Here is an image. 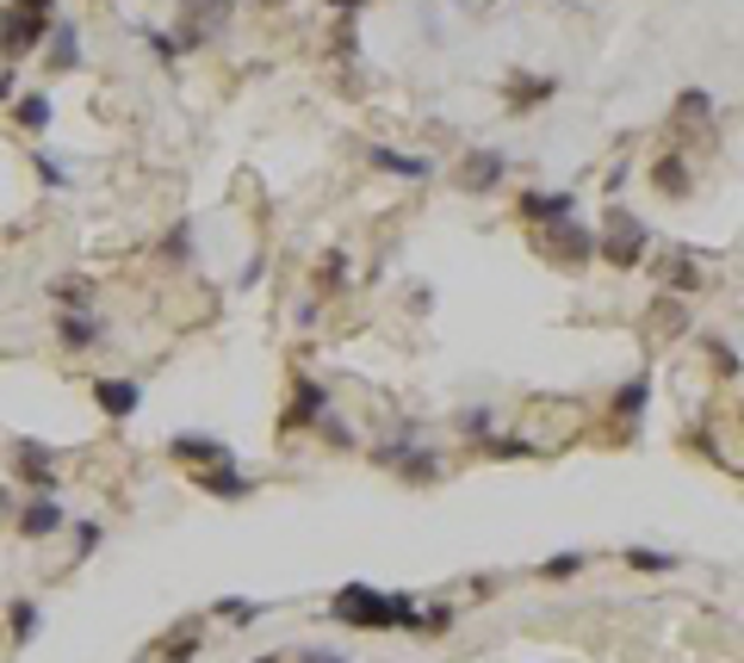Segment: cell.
I'll return each mask as SVG.
<instances>
[{
    "label": "cell",
    "mask_w": 744,
    "mask_h": 663,
    "mask_svg": "<svg viewBox=\"0 0 744 663\" xmlns=\"http://www.w3.org/2000/svg\"><path fill=\"white\" fill-rule=\"evenodd\" d=\"M565 7H577V0H565Z\"/></svg>",
    "instance_id": "7bdbcfd3"
},
{
    "label": "cell",
    "mask_w": 744,
    "mask_h": 663,
    "mask_svg": "<svg viewBox=\"0 0 744 663\" xmlns=\"http://www.w3.org/2000/svg\"><path fill=\"white\" fill-rule=\"evenodd\" d=\"M410 434H416V428H404L397 441L373 446V465H385V472H397V477H410V484H422V477H441V453L416 446Z\"/></svg>",
    "instance_id": "5b68a950"
},
{
    "label": "cell",
    "mask_w": 744,
    "mask_h": 663,
    "mask_svg": "<svg viewBox=\"0 0 744 663\" xmlns=\"http://www.w3.org/2000/svg\"><path fill=\"white\" fill-rule=\"evenodd\" d=\"M317 434L335 446V453H348V446H354V428L342 422V415H317Z\"/></svg>",
    "instance_id": "836d02e7"
},
{
    "label": "cell",
    "mask_w": 744,
    "mask_h": 663,
    "mask_svg": "<svg viewBox=\"0 0 744 663\" xmlns=\"http://www.w3.org/2000/svg\"><path fill=\"white\" fill-rule=\"evenodd\" d=\"M13 534L25 539V546L69 534V508H63V496H25V503L13 508Z\"/></svg>",
    "instance_id": "8992f818"
},
{
    "label": "cell",
    "mask_w": 744,
    "mask_h": 663,
    "mask_svg": "<svg viewBox=\"0 0 744 663\" xmlns=\"http://www.w3.org/2000/svg\"><path fill=\"white\" fill-rule=\"evenodd\" d=\"M651 187L664 192V199H689V192H695V175H689L682 156H658L651 161Z\"/></svg>",
    "instance_id": "d6986e66"
},
{
    "label": "cell",
    "mask_w": 744,
    "mask_h": 663,
    "mask_svg": "<svg viewBox=\"0 0 744 663\" xmlns=\"http://www.w3.org/2000/svg\"><path fill=\"white\" fill-rule=\"evenodd\" d=\"M584 565H589V552H577V546H570V552H553V558H546V565H539V577H553V583H565V577H577Z\"/></svg>",
    "instance_id": "d6a6232c"
},
{
    "label": "cell",
    "mask_w": 744,
    "mask_h": 663,
    "mask_svg": "<svg viewBox=\"0 0 744 663\" xmlns=\"http://www.w3.org/2000/svg\"><path fill=\"white\" fill-rule=\"evenodd\" d=\"M0 99H7V106L19 99V69H0Z\"/></svg>",
    "instance_id": "74e56055"
},
{
    "label": "cell",
    "mask_w": 744,
    "mask_h": 663,
    "mask_svg": "<svg viewBox=\"0 0 744 663\" xmlns=\"http://www.w3.org/2000/svg\"><path fill=\"white\" fill-rule=\"evenodd\" d=\"M38 56H44V75H75L81 69V25L75 19H56Z\"/></svg>",
    "instance_id": "8fae6325"
},
{
    "label": "cell",
    "mask_w": 744,
    "mask_h": 663,
    "mask_svg": "<svg viewBox=\"0 0 744 663\" xmlns=\"http://www.w3.org/2000/svg\"><path fill=\"white\" fill-rule=\"evenodd\" d=\"M130 663H149V657H130Z\"/></svg>",
    "instance_id": "b9f144b4"
},
{
    "label": "cell",
    "mask_w": 744,
    "mask_h": 663,
    "mask_svg": "<svg viewBox=\"0 0 744 663\" xmlns=\"http://www.w3.org/2000/svg\"><path fill=\"white\" fill-rule=\"evenodd\" d=\"M168 459L187 465V472H199V465H237V453L223 441H211V434H168Z\"/></svg>",
    "instance_id": "7c38bea8"
},
{
    "label": "cell",
    "mask_w": 744,
    "mask_h": 663,
    "mask_svg": "<svg viewBox=\"0 0 744 663\" xmlns=\"http://www.w3.org/2000/svg\"><path fill=\"white\" fill-rule=\"evenodd\" d=\"M50 112H56V106H50V94H38V87L25 94V87H19V99L7 106V118H13L25 137H44V130H50Z\"/></svg>",
    "instance_id": "ac0fdd59"
},
{
    "label": "cell",
    "mask_w": 744,
    "mask_h": 663,
    "mask_svg": "<svg viewBox=\"0 0 744 663\" xmlns=\"http://www.w3.org/2000/svg\"><path fill=\"white\" fill-rule=\"evenodd\" d=\"M38 632H44V601H38V596H13V601H7V639H13V645H32Z\"/></svg>",
    "instance_id": "2e32d148"
},
{
    "label": "cell",
    "mask_w": 744,
    "mask_h": 663,
    "mask_svg": "<svg viewBox=\"0 0 744 663\" xmlns=\"http://www.w3.org/2000/svg\"><path fill=\"white\" fill-rule=\"evenodd\" d=\"M56 25V0H7L0 7V69H19L25 56H38Z\"/></svg>",
    "instance_id": "7a4b0ae2"
},
{
    "label": "cell",
    "mask_w": 744,
    "mask_h": 663,
    "mask_svg": "<svg viewBox=\"0 0 744 663\" xmlns=\"http://www.w3.org/2000/svg\"><path fill=\"white\" fill-rule=\"evenodd\" d=\"M261 614H268V608H261V601H249V596H223V601H211V620H223L230 632H249Z\"/></svg>",
    "instance_id": "7402d4cb"
},
{
    "label": "cell",
    "mask_w": 744,
    "mask_h": 663,
    "mask_svg": "<svg viewBox=\"0 0 744 663\" xmlns=\"http://www.w3.org/2000/svg\"><path fill=\"white\" fill-rule=\"evenodd\" d=\"M503 175H509V156H496V149H472V156H465L460 187L465 192H491V187H503Z\"/></svg>",
    "instance_id": "9a60e30c"
},
{
    "label": "cell",
    "mask_w": 744,
    "mask_h": 663,
    "mask_svg": "<svg viewBox=\"0 0 744 663\" xmlns=\"http://www.w3.org/2000/svg\"><path fill=\"white\" fill-rule=\"evenodd\" d=\"M515 218L522 223H565V218H577V192H522Z\"/></svg>",
    "instance_id": "5bb4252c"
},
{
    "label": "cell",
    "mask_w": 744,
    "mask_h": 663,
    "mask_svg": "<svg viewBox=\"0 0 744 663\" xmlns=\"http://www.w3.org/2000/svg\"><path fill=\"white\" fill-rule=\"evenodd\" d=\"M553 94H558V75H534V81L515 75V81H509V106H515V112L539 106V99H553Z\"/></svg>",
    "instance_id": "cb8c5ba5"
},
{
    "label": "cell",
    "mask_w": 744,
    "mask_h": 663,
    "mask_svg": "<svg viewBox=\"0 0 744 663\" xmlns=\"http://www.w3.org/2000/svg\"><path fill=\"white\" fill-rule=\"evenodd\" d=\"M646 410H651V379L639 372V379H627L615 391V415L620 422H646Z\"/></svg>",
    "instance_id": "603a6c76"
},
{
    "label": "cell",
    "mask_w": 744,
    "mask_h": 663,
    "mask_svg": "<svg viewBox=\"0 0 744 663\" xmlns=\"http://www.w3.org/2000/svg\"><path fill=\"white\" fill-rule=\"evenodd\" d=\"M192 490H206V496H218V503H249L261 484L242 477L237 465H199V472H192Z\"/></svg>",
    "instance_id": "4fadbf2b"
},
{
    "label": "cell",
    "mask_w": 744,
    "mask_h": 663,
    "mask_svg": "<svg viewBox=\"0 0 744 663\" xmlns=\"http://www.w3.org/2000/svg\"><path fill=\"white\" fill-rule=\"evenodd\" d=\"M13 477L25 484V496H56V490H63L56 446H44V441H13Z\"/></svg>",
    "instance_id": "277c9868"
},
{
    "label": "cell",
    "mask_w": 744,
    "mask_h": 663,
    "mask_svg": "<svg viewBox=\"0 0 744 663\" xmlns=\"http://www.w3.org/2000/svg\"><path fill=\"white\" fill-rule=\"evenodd\" d=\"M137 38H143L149 50H156V63H161V69H175V63H180V44H175V32H161V25H137Z\"/></svg>",
    "instance_id": "f1b7e54d"
},
{
    "label": "cell",
    "mask_w": 744,
    "mask_h": 663,
    "mask_svg": "<svg viewBox=\"0 0 744 663\" xmlns=\"http://www.w3.org/2000/svg\"><path fill=\"white\" fill-rule=\"evenodd\" d=\"M602 218L608 223H602V236H596V254H602V261H615V267H639V261H646V249H651V230L627 206H608Z\"/></svg>",
    "instance_id": "3957f363"
},
{
    "label": "cell",
    "mask_w": 744,
    "mask_h": 663,
    "mask_svg": "<svg viewBox=\"0 0 744 663\" xmlns=\"http://www.w3.org/2000/svg\"><path fill=\"white\" fill-rule=\"evenodd\" d=\"M317 415H329V391L317 379H292V397H285V415H280V434H298V428H317Z\"/></svg>",
    "instance_id": "30bf717a"
},
{
    "label": "cell",
    "mask_w": 744,
    "mask_h": 663,
    "mask_svg": "<svg viewBox=\"0 0 744 663\" xmlns=\"http://www.w3.org/2000/svg\"><path fill=\"white\" fill-rule=\"evenodd\" d=\"M539 254H553V261H565V267H589V261H596V230H589V223H577V218L546 223Z\"/></svg>",
    "instance_id": "52a82bcc"
},
{
    "label": "cell",
    "mask_w": 744,
    "mask_h": 663,
    "mask_svg": "<svg viewBox=\"0 0 744 663\" xmlns=\"http://www.w3.org/2000/svg\"><path fill=\"white\" fill-rule=\"evenodd\" d=\"M677 285H682V292H695V285H701V273L689 267V261H677Z\"/></svg>",
    "instance_id": "f35d334b"
},
{
    "label": "cell",
    "mask_w": 744,
    "mask_h": 663,
    "mask_svg": "<svg viewBox=\"0 0 744 663\" xmlns=\"http://www.w3.org/2000/svg\"><path fill=\"white\" fill-rule=\"evenodd\" d=\"M304 663H348L342 651H304Z\"/></svg>",
    "instance_id": "ab89813d"
},
{
    "label": "cell",
    "mask_w": 744,
    "mask_h": 663,
    "mask_svg": "<svg viewBox=\"0 0 744 663\" xmlns=\"http://www.w3.org/2000/svg\"><path fill=\"white\" fill-rule=\"evenodd\" d=\"M453 608H447V601H434V608H422V614H416V632H453Z\"/></svg>",
    "instance_id": "e575fe53"
},
{
    "label": "cell",
    "mask_w": 744,
    "mask_h": 663,
    "mask_svg": "<svg viewBox=\"0 0 744 663\" xmlns=\"http://www.w3.org/2000/svg\"><path fill=\"white\" fill-rule=\"evenodd\" d=\"M708 354H713V366H720L726 379H738V372H744V366H738V348H732V341H708Z\"/></svg>",
    "instance_id": "d590c367"
},
{
    "label": "cell",
    "mask_w": 744,
    "mask_h": 663,
    "mask_svg": "<svg viewBox=\"0 0 744 663\" xmlns=\"http://www.w3.org/2000/svg\"><path fill=\"white\" fill-rule=\"evenodd\" d=\"M206 645V620H180V632H168V645H161V663H192Z\"/></svg>",
    "instance_id": "44dd1931"
},
{
    "label": "cell",
    "mask_w": 744,
    "mask_h": 663,
    "mask_svg": "<svg viewBox=\"0 0 744 663\" xmlns=\"http://www.w3.org/2000/svg\"><path fill=\"white\" fill-rule=\"evenodd\" d=\"M249 663H280V657H273V651H268V657H249Z\"/></svg>",
    "instance_id": "60d3db41"
},
{
    "label": "cell",
    "mask_w": 744,
    "mask_h": 663,
    "mask_svg": "<svg viewBox=\"0 0 744 663\" xmlns=\"http://www.w3.org/2000/svg\"><path fill=\"white\" fill-rule=\"evenodd\" d=\"M311 285H317L323 298H335V292L348 285V254H342V249H329V254L317 261V273H311Z\"/></svg>",
    "instance_id": "484cf974"
},
{
    "label": "cell",
    "mask_w": 744,
    "mask_h": 663,
    "mask_svg": "<svg viewBox=\"0 0 744 663\" xmlns=\"http://www.w3.org/2000/svg\"><path fill=\"white\" fill-rule=\"evenodd\" d=\"M453 428H460L465 441H491V428H496V410H484V403H478V410H460V415H453Z\"/></svg>",
    "instance_id": "f546056e"
},
{
    "label": "cell",
    "mask_w": 744,
    "mask_h": 663,
    "mask_svg": "<svg viewBox=\"0 0 744 663\" xmlns=\"http://www.w3.org/2000/svg\"><path fill=\"white\" fill-rule=\"evenodd\" d=\"M620 565H633L639 577H664V570H677L682 558L677 552H658V546H627V552H620Z\"/></svg>",
    "instance_id": "d4e9b609"
},
{
    "label": "cell",
    "mask_w": 744,
    "mask_h": 663,
    "mask_svg": "<svg viewBox=\"0 0 744 663\" xmlns=\"http://www.w3.org/2000/svg\"><path fill=\"white\" fill-rule=\"evenodd\" d=\"M50 298H56V311H94V280L87 273H56Z\"/></svg>",
    "instance_id": "ffe728a7"
},
{
    "label": "cell",
    "mask_w": 744,
    "mask_h": 663,
    "mask_svg": "<svg viewBox=\"0 0 744 663\" xmlns=\"http://www.w3.org/2000/svg\"><path fill=\"white\" fill-rule=\"evenodd\" d=\"M323 614H329L335 627H360V632H416V614H422V608H416L410 596H385V589H373V583H342Z\"/></svg>",
    "instance_id": "6da1fadb"
},
{
    "label": "cell",
    "mask_w": 744,
    "mask_h": 663,
    "mask_svg": "<svg viewBox=\"0 0 744 663\" xmlns=\"http://www.w3.org/2000/svg\"><path fill=\"white\" fill-rule=\"evenodd\" d=\"M87 391H94V410L106 415V422H118V428H125L130 415L143 410V385L125 379V372H112V379H94Z\"/></svg>",
    "instance_id": "9c48e42d"
},
{
    "label": "cell",
    "mask_w": 744,
    "mask_h": 663,
    "mask_svg": "<svg viewBox=\"0 0 744 663\" xmlns=\"http://www.w3.org/2000/svg\"><path fill=\"white\" fill-rule=\"evenodd\" d=\"M69 534H75V558H69V565H87V558H94L99 546H106V527H99L94 515H81V522H69Z\"/></svg>",
    "instance_id": "83f0119b"
},
{
    "label": "cell",
    "mask_w": 744,
    "mask_h": 663,
    "mask_svg": "<svg viewBox=\"0 0 744 663\" xmlns=\"http://www.w3.org/2000/svg\"><path fill=\"white\" fill-rule=\"evenodd\" d=\"M366 161H373L379 175H397V180H428V175H434V161H428V156H404V149H385V143H373Z\"/></svg>",
    "instance_id": "e0dca14e"
},
{
    "label": "cell",
    "mask_w": 744,
    "mask_h": 663,
    "mask_svg": "<svg viewBox=\"0 0 744 663\" xmlns=\"http://www.w3.org/2000/svg\"><path fill=\"white\" fill-rule=\"evenodd\" d=\"M50 329H56V341H63L69 354H94L112 341V323L99 311H56L50 316Z\"/></svg>",
    "instance_id": "ba28073f"
},
{
    "label": "cell",
    "mask_w": 744,
    "mask_h": 663,
    "mask_svg": "<svg viewBox=\"0 0 744 663\" xmlns=\"http://www.w3.org/2000/svg\"><path fill=\"white\" fill-rule=\"evenodd\" d=\"M161 254H168V261H175V267H187V261H192V218H180L175 230H168V236H161Z\"/></svg>",
    "instance_id": "4dcf8cb0"
},
{
    "label": "cell",
    "mask_w": 744,
    "mask_h": 663,
    "mask_svg": "<svg viewBox=\"0 0 744 663\" xmlns=\"http://www.w3.org/2000/svg\"><path fill=\"white\" fill-rule=\"evenodd\" d=\"M677 112H682V118H708V112H713V99L701 94V87H689V94L677 99Z\"/></svg>",
    "instance_id": "8d00e7d4"
},
{
    "label": "cell",
    "mask_w": 744,
    "mask_h": 663,
    "mask_svg": "<svg viewBox=\"0 0 744 663\" xmlns=\"http://www.w3.org/2000/svg\"><path fill=\"white\" fill-rule=\"evenodd\" d=\"M539 446L534 441H522V434H491L484 441V459H534Z\"/></svg>",
    "instance_id": "1f68e13d"
},
{
    "label": "cell",
    "mask_w": 744,
    "mask_h": 663,
    "mask_svg": "<svg viewBox=\"0 0 744 663\" xmlns=\"http://www.w3.org/2000/svg\"><path fill=\"white\" fill-rule=\"evenodd\" d=\"M25 168H32L38 187H50V192H69V187H75V175H69L56 156H44V149H32V156H25Z\"/></svg>",
    "instance_id": "4316f807"
}]
</instances>
